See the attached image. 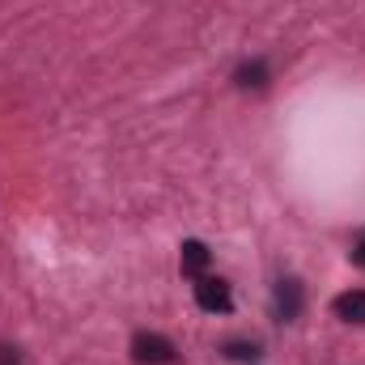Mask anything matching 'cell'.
I'll list each match as a JSON object with an SVG mask.
<instances>
[{"label": "cell", "instance_id": "obj_1", "mask_svg": "<svg viewBox=\"0 0 365 365\" xmlns=\"http://www.w3.org/2000/svg\"><path fill=\"white\" fill-rule=\"evenodd\" d=\"M132 361L136 365H170L175 361V344L158 331H136L132 336Z\"/></svg>", "mask_w": 365, "mask_h": 365}, {"label": "cell", "instance_id": "obj_2", "mask_svg": "<svg viewBox=\"0 0 365 365\" xmlns=\"http://www.w3.org/2000/svg\"><path fill=\"white\" fill-rule=\"evenodd\" d=\"M195 302H200V310H208V314H225V310L234 306L230 284L217 280V276H200V280H195Z\"/></svg>", "mask_w": 365, "mask_h": 365}, {"label": "cell", "instance_id": "obj_3", "mask_svg": "<svg viewBox=\"0 0 365 365\" xmlns=\"http://www.w3.org/2000/svg\"><path fill=\"white\" fill-rule=\"evenodd\" d=\"M302 306H306L302 280H293V276L276 280V319H284V323H297V319H302Z\"/></svg>", "mask_w": 365, "mask_h": 365}, {"label": "cell", "instance_id": "obj_4", "mask_svg": "<svg viewBox=\"0 0 365 365\" xmlns=\"http://www.w3.org/2000/svg\"><path fill=\"white\" fill-rule=\"evenodd\" d=\"M179 264H182V272H187V276H195V280H200L204 268H208V247H204L200 238H187V242L179 247Z\"/></svg>", "mask_w": 365, "mask_h": 365}, {"label": "cell", "instance_id": "obj_5", "mask_svg": "<svg viewBox=\"0 0 365 365\" xmlns=\"http://www.w3.org/2000/svg\"><path fill=\"white\" fill-rule=\"evenodd\" d=\"M336 314L344 323H365V289H349L336 297Z\"/></svg>", "mask_w": 365, "mask_h": 365}, {"label": "cell", "instance_id": "obj_6", "mask_svg": "<svg viewBox=\"0 0 365 365\" xmlns=\"http://www.w3.org/2000/svg\"><path fill=\"white\" fill-rule=\"evenodd\" d=\"M268 64L264 60H251V64H242L238 73H234V81H238V90H264L268 86Z\"/></svg>", "mask_w": 365, "mask_h": 365}, {"label": "cell", "instance_id": "obj_7", "mask_svg": "<svg viewBox=\"0 0 365 365\" xmlns=\"http://www.w3.org/2000/svg\"><path fill=\"white\" fill-rule=\"evenodd\" d=\"M225 357H230V361H255V357H259V344H247V340H230V344H225Z\"/></svg>", "mask_w": 365, "mask_h": 365}, {"label": "cell", "instance_id": "obj_8", "mask_svg": "<svg viewBox=\"0 0 365 365\" xmlns=\"http://www.w3.org/2000/svg\"><path fill=\"white\" fill-rule=\"evenodd\" d=\"M0 365H21V349H13V344H0Z\"/></svg>", "mask_w": 365, "mask_h": 365}, {"label": "cell", "instance_id": "obj_9", "mask_svg": "<svg viewBox=\"0 0 365 365\" xmlns=\"http://www.w3.org/2000/svg\"><path fill=\"white\" fill-rule=\"evenodd\" d=\"M353 264H357V268H365V234L353 242Z\"/></svg>", "mask_w": 365, "mask_h": 365}]
</instances>
